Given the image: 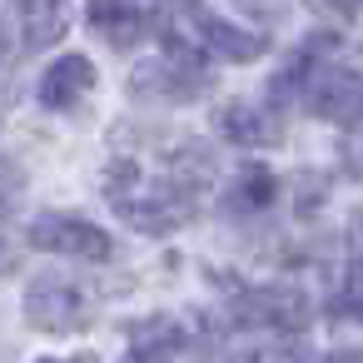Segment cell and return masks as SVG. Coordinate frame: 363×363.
<instances>
[{
	"instance_id": "6da1fadb",
	"label": "cell",
	"mask_w": 363,
	"mask_h": 363,
	"mask_svg": "<svg viewBox=\"0 0 363 363\" xmlns=\"http://www.w3.org/2000/svg\"><path fill=\"white\" fill-rule=\"evenodd\" d=\"M169 35V50H179V55H214V60H234V65H244V60H259L264 55V35L259 30H239V26H229V21H219V16H189V21H179V26H169L164 30Z\"/></svg>"
},
{
	"instance_id": "7a4b0ae2",
	"label": "cell",
	"mask_w": 363,
	"mask_h": 363,
	"mask_svg": "<svg viewBox=\"0 0 363 363\" xmlns=\"http://www.w3.org/2000/svg\"><path fill=\"white\" fill-rule=\"evenodd\" d=\"M90 318V298L65 274H40L26 289V323L40 333H80Z\"/></svg>"
},
{
	"instance_id": "3957f363",
	"label": "cell",
	"mask_w": 363,
	"mask_h": 363,
	"mask_svg": "<svg viewBox=\"0 0 363 363\" xmlns=\"http://www.w3.org/2000/svg\"><path fill=\"white\" fill-rule=\"evenodd\" d=\"M318 120H333V125H363V75L333 65V60H318L303 80V95H298Z\"/></svg>"
},
{
	"instance_id": "277c9868",
	"label": "cell",
	"mask_w": 363,
	"mask_h": 363,
	"mask_svg": "<svg viewBox=\"0 0 363 363\" xmlns=\"http://www.w3.org/2000/svg\"><path fill=\"white\" fill-rule=\"evenodd\" d=\"M199 90H204V75L179 50H164L160 60H145L130 75V95L135 100H150V105H189Z\"/></svg>"
},
{
	"instance_id": "5b68a950",
	"label": "cell",
	"mask_w": 363,
	"mask_h": 363,
	"mask_svg": "<svg viewBox=\"0 0 363 363\" xmlns=\"http://www.w3.org/2000/svg\"><path fill=\"white\" fill-rule=\"evenodd\" d=\"M30 244L45 249V254H70V259H90V264H105L115 254V239L80 219V214H35L30 219Z\"/></svg>"
},
{
	"instance_id": "8992f818",
	"label": "cell",
	"mask_w": 363,
	"mask_h": 363,
	"mask_svg": "<svg viewBox=\"0 0 363 363\" xmlns=\"http://www.w3.org/2000/svg\"><path fill=\"white\" fill-rule=\"evenodd\" d=\"M244 328H279V333H298L308 323V294L298 284H259L244 289L234 303Z\"/></svg>"
},
{
	"instance_id": "52a82bcc",
	"label": "cell",
	"mask_w": 363,
	"mask_h": 363,
	"mask_svg": "<svg viewBox=\"0 0 363 363\" xmlns=\"http://www.w3.org/2000/svg\"><path fill=\"white\" fill-rule=\"evenodd\" d=\"M90 26L110 45H135L160 26V0H90Z\"/></svg>"
},
{
	"instance_id": "ba28073f",
	"label": "cell",
	"mask_w": 363,
	"mask_h": 363,
	"mask_svg": "<svg viewBox=\"0 0 363 363\" xmlns=\"http://www.w3.org/2000/svg\"><path fill=\"white\" fill-rule=\"evenodd\" d=\"M214 125H219L224 140H234V145H244V150H274V145H284L279 115L264 110V105H254V100H229V105L214 115Z\"/></svg>"
},
{
	"instance_id": "9c48e42d",
	"label": "cell",
	"mask_w": 363,
	"mask_h": 363,
	"mask_svg": "<svg viewBox=\"0 0 363 363\" xmlns=\"http://www.w3.org/2000/svg\"><path fill=\"white\" fill-rule=\"evenodd\" d=\"M95 90V65L85 55H55L50 70L40 75V105L45 110H75L85 95Z\"/></svg>"
},
{
	"instance_id": "30bf717a",
	"label": "cell",
	"mask_w": 363,
	"mask_h": 363,
	"mask_svg": "<svg viewBox=\"0 0 363 363\" xmlns=\"http://www.w3.org/2000/svg\"><path fill=\"white\" fill-rule=\"evenodd\" d=\"M16 21L26 50H45L70 30V0H16Z\"/></svg>"
},
{
	"instance_id": "8fae6325",
	"label": "cell",
	"mask_w": 363,
	"mask_h": 363,
	"mask_svg": "<svg viewBox=\"0 0 363 363\" xmlns=\"http://www.w3.org/2000/svg\"><path fill=\"white\" fill-rule=\"evenodd\" d=\"M184 348V328L174 318H140L130 328V353L125 363H174V353Z\"/></svg>"
},
{
	"instance_id": "7c38bea8",
	"label": "cell",
	"mask_w": 363,
	"mask_h": 363,
	"mask_svg": "<svg viewBox=\"0 0 363 363\" xmlns=\"http://www.w3.org/2000/svg\"><path fill=\"white\" fill-rule=\"evenodd\" d=\"M274 194H279L274 174H269L264 164H249V169L234 179V189H229V209H269Z\"/></svg>"
},
{
	"instance_id": "4fadbf2b",
	"label": "cell",
	"mask_w": 363,
	"mask_h": 363,
	"mask_svg": "<svg viewBox=\"0 0 363 363\" xmlns=\"http://www.w3.org/2000/svg\"><path fill=\"white\" fill-rule=\"evenodd\" d=\"M21 189H26V169H21L16 160L0 155V214H11V209H16Z\"/></svg>"
},
{
	"instance_id": "5bb4252c",
	"label": "cell",
	"mask_w": 363,
	"mask_h": 363,
	"mask_svg": "<svg viewBox=\"0 0 363 363\" xmlns=\"http://www.w3.org/2000/svg\"><path fill=\"white\" fill-rule=\"evenodd\" d=\"M338 308H343V313H358V318H363V254H358V259L348 264V279H343Z\"/></svg>"
},
{
	"instance_id": "9a60e30c",
	"label": "cell",
	"mask_w": 363,
	"mask_h": 363,
	"mask_svg": "<svg viewBox=\"0 0 363 363\" xmlns=\"http://www.w3.org/2000/svg\"><path fill=\"white\" fill-rule=\"evenodd\" d=\"M209 363H259V358H254L249 348H224V353H214Z\"/></svg>"
},
{
	"instance_id": "2e32d148",
	"label": "cell",
	"mask_w": 363,
	"mask_h": 363,
	"mask_svg": "<svg viewBox=\"0 0 363 363\" xmlns=\"http://www.w3.org/2000/svg\"><path fill=\"white\" fill-rule=\"evenodd\" d=\"M323 6H328V11H338V16H353L363 0H323Z\"/></svg>"
},
{
	"instance_id": "e0dca14e",
	"label": "cell",
	"mask_w": 363,
	"mask_h": 363,
	"mask_svg": "<svg viewBox=\"0 0 363 363\" xmlns=\"http://www.w3.org/2000/svg\"><path fill=\"white\" fill-rule=\"evenodd\" d=\"M323 363H363V353H353V348H343V353H328Z\"/></svg>"
},
{
	"instance_id": "ac0fdd59",
	"label": "cell",
	"mask_w": 363,
	"mask_h": 363,
	"mask_svg": "<svg viewBox=\"0 0 363 363\" xmlns=\"http://www.w3.org/2000/svg\"><path fill=\"white\" fill-rule=\"evenodd\" d=\"M40 363H95V358L85 353V358H40Z\"/></svg>"
},
{
	"instance_id": "d6986e66",
	"label": "cell",
	"mask_w": 363,
	"mask_h": 363,
	"mask_svg": "<svg viewBox=\"0 0 363 363\" xmlns=\"http://www.w3.org/2000/svg\"><path fill=\"white\" fill-rule=\"evenodd\" d=\"M11 264V249H6V239H0V269H6Z\"/></svg>"
},
{
	"instance_id": "ffe728a7",
	"label": "cell",
	"mask_w": 363,
	"mask_h": 363,
	"mask_svg": "<svg viewBox=\"0 0 363 363\" xmlns=\"http://www.w3.org/2000/svg\"><path fill=\"white\" fill-rule=\"evenodd\" d=\"M358 55H363V40H358Z\"/></svg>"
}]
</instances>
